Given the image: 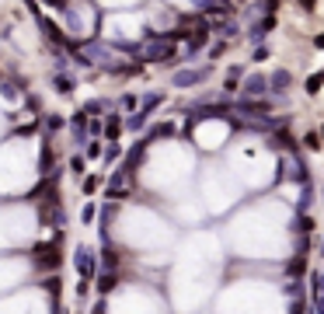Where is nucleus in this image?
Masks as SVG:
<instances>
[{
  "label": "nucleus",
  "mask_w": 324,
  "mask_h": 314,
  "mask_svg": "<svg viewBox=\"0 0 324 314\" xmlns=\"http://www.w3.org/2000/svg\"><path fill=\"white\" fill-rule=\"evenodd\" d=\"M101 185H105V175H87L84 178V196H94Z\"/></svg>",
  "instance_id": "obj_3"
},
{
  "label": "nucleus",
  "mask_w": 324,
  "mask_h": 314,
  "mask_svg": "<svg viewBox=\"0 0 324 314\" xmlns=\"http://www.w3.org/2000/svg\"><path fill=\"white\" fill-rule=\"evenodd\" d=\"M46 129H63V115H46Z\"/></svg>",
  "instance_id": "obj_6"
},
{
  "label": "nucleus",
  "mask_w": 324,
  "mask_h": 314,
  "mask_svg": "<svg viewBox=\"0 0 324 314\" xmlns=\"http://www.w3.org/2000/svg\"><path fill=\"white\" fill-rule=\"evenodd\" d=\"M35 265L56 269V265H60V248H56V244H35Z\"/></svg>",
  "instance_id": "obj_1"
},
{
  "label": "nucleus",
  "mask_w": 324,
  "mask_h": 314,
  "mask_svg": "<svg viewBox=\"0 0 324 314\" xmlns=\"http://www.w3.org/2000/svg\"><path fill=\"white\" fill-rule=\"evenodd\" d=\"M101 154H105V150H101V143H98V140H91V143H87V157H91V161H98Z\"/></svg>",
  "instance_id": "obj_8"
},
{
  "label": "nucleus",
  "mask_w": 324,
  "mask_h": 314,
  "mask_svg": "<svg viewBox=\"0 0 324 314\" xmlns=\"http://www.w3.org/2000/svg\"><path fill=\"white\" fill-rule=\"evenodd\" d=\"M77 269H81V279H91L94 272H98V262L91 258V248H77Z\"/></svg>",
  "instance_id": "obj_2"
},
{
  "label": "nucleus",
  "mask_w": 324,
  "mask_h": 314,
  "mask_svg": "<svg viewBox=\"0 0 324 314\" xmlns=\"http://www.w3.org/2000/svg\"><path fill=\"white\" fill-rule=\"evenodd\" d=\"M101 133H105L108 140H115V136H119V115H108V122L101 126Z\"/></svg>",
  "instance_id": "obj_4"
},
{
  "label": "nucleus",
  "mask_w": 324,
  "mask_h": 314,
  "mask_svg": "<svg viewBox=\"0 0 324 314\" xmlns=\"http://www.w3.org/2000/svg\"><path fill=\"white\" fill-rule=\"evenodd\" d=\"M56 91L60 94H74V77H56Z\"/></svg>",
  "instance_id": "obj_5"
},
{
  "label": "nucleus",
  "mask_w": 324,
  "mask_h": 314,
  "mask_svg": "<svg viewBox=\"0 0 324 314\" xmlns=\"http://www.w3.org/2000/svg\"><path fill=\"white\" fill-rule=\"evenodd\" d=\"M112 286H115V276H108V272H105V276L98 279V290H101V293H108Z\"/></svg>",
  "instance_id": "obj_7"
},
{
  "label": "nucleus",
  "mask_w": 324,
  "mask_h": 314,
  "mask_svg": "<svg viewBox=\"0 0 324 314\" xmlns=\"http://www.w3.org/2000/svg\"><path fill=\"white\" fill-rule=\"evenodd\" d=\"M261 87H265V80H258V77H251V80H247V94H258Z\"/></svg>",
  "instance_id": "obj_10"
},
{
  "label": "nucleus",
  "mask_w": 324,
  "mask_h": 314,
  "mask_svg": "<svg viewBox=\"0 0 324 314\" xmlns=\"http://www.w3.org/2000/svg\"><path fill=\"white\" fill-rule=\"evenodd\" d=\"M94 217H98V206H94V203H87V206H84V224H91Z\"/></svg>",
  "instance_id": "obj_9"
}]
</instances>
